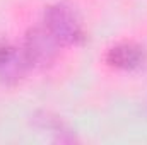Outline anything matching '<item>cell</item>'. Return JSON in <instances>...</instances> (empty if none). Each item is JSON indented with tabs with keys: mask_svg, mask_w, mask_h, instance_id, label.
<instances>
[{
	"mask_svg": "<svg viewBox=\"0 0 147 145\" xmlns=\"http://www.w3.org/2000/svg\"><path fill=\"white\" fill-rule=\"evenodd\" d=\"M45 28L60 44H80L86 39L77 12L67 3H53L45 10Z\"/></svg>",
	"mask_w": 147,
	"mask_h": 145,
	"instance_id": "cell-1",
	"label": "cell"
},
{
	"mask_svg": "<svg viewBox=\"0 0 147 145\" xmlns=\"http://www.w3.org/2000/svg\"><path fill=\"white\" fill-rule=\"evenodd\" d=\"M60 43L46 28H33L24 38V58L29 67H50L58 56Z\"/></svg>",
	"mask_w": 147,
	"mask_h": 145,
	"instance_id": "cell-2",
	"label": "cell"
},
{
	"mask_svg": "<svg viewBox=\"0 0 147 145\" xmlns=\"http://www.w3.org/2000/svg\"><path fill=\"white\" fill-rule=\"evenodd\" d=\"M24 53H19L10 43L0 41V80L5 84H16L28 68Z\"/></svg>",
	"mask_w": 147,
	"mask_h": 145,
	"instance_id": "cell-3",
	"label": "cell"
},
{
	"mask_svg": "<svg viewBox=\"0 0 147 145\" xmlns=\"http://www.w3.org/2000/svg\"><path fill=\"white\" fill-rule=\"evenodd\" d=\"M144 58H146V53L142 46L135 43H120L110 48L106 53L108 65L120 68V70H134L142 65Z\"/></svg>",
	"mask_w": 147,
	"mask_h": 145,
	"instance_id": "cell-4",
	"label": "cell"
}]
</instances>
